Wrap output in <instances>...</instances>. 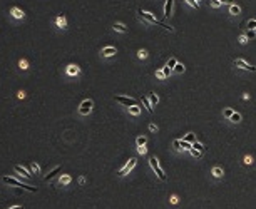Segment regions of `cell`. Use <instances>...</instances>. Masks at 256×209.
Here are the masks:
<instances>
[{"mask_svg":"<svg viewBox=\"0 0 256 209\" xmlns=\"http://www.w3.org/2000/svg\"><path fill=\"white\" fill-rule=\"evenodd\" d=\"M2 181L5 184H10V186H17V187H22V189H27V191H30V193H37V187H34V186H28V184H24V182H19L17 179H13V178H9V176H3Z\"/></svg>","mask_w":256,"mask_h":209,"instance_id":"obj_1","label":"cell"},{"mask_svg":"<svg viewBox=\"0 0 256 209\" xmlns=\"http://www.w3.org/2000/svg\"><path fill=\"white\" fill-rule=\"evenodd\" d=\"M149 164H151L152 169H154V172L158 174L159 179H161V181H166V174H164V171L159 167V161H158V159H156V157H151V159H149Z\"/></svg>","mask_w":256,"mask_h":209,"instance_id":"obj_2","label":"cell"},{"mask_svg":"<svg viewBox=\"0 0 256 209\" xmlns=\"http://www.w3.org/2000/svg\"><path fill=\"white\" fill-rule=\"evenodd\" d=\"M137 13H139V17H141V19H144L146 22H149V24H158V25H159V20L156 19V17L152 15V13L146 12V10H142V9L137 10Z\"/></svg>","mask_w":256,"mask_h":209,"instance_id":"obj_3","label":"cell"},{"mask_svg":"<svg viewBox=\"0 0 256 209\" xmlns=\"http://www.w3.org/2000/svg\"><path fill=\"white\" fill-rule=\"evenodd\" d=\"M234 67H239L243 70H250V72H256V67L254 65H250L248 62H244L243 59H236L234 60Z\"/></svg>","mask_w":256,"mask_h":209,"instance_id":"obj_4","label":"cell"},{"mask_svg":"<svg viewBox=\"0 0 256 209\" xmlns=\"http://www.w3.org/2000/svg\"><path fill=\"white\" fill-rule=\"evenodd\" d=\"M116 101L119 102V104L126 105V107H131V105H137V102L134 101V99H131V97H124V95H117Z\"/></svg>","mask_w":256,"mask_h":209,"instance_id":"obj_5","label":"cell"},{"mask_svg":"<svg viewBox=\"0 0 256 209\" xmlns=\"http://www.w3.org/2000/svg\"><path fill=\"white\" fill-rule=\"evenodd\" d=\"M136 162H137V161H136V157L129 159V162H127V164H126V166H124V167L119 171V176H126L127 172H131V171L134 169V166H136Z\"/></svg>","mask_w":256,"mask_h":209,"instance_id":"obj_6","label":"cell"},{"mask_svg":"<svg viewBox=\"0 0 256 209\" xmlns=\"http://www.w3.org/2000/svg\"><path fill=\"white\" fill-rule=\"evenodd\" d=\"M91 111H92V101H84L82 104H80V107H79V112L82 116H87Z\"/></svg>","mask_w":256,"mask_h":209,"instance_id":"obj_7","label":"cell"},{"mask_svg":"<svg viewBox=\"0 0 256 209\" xmlns=\"http://www.w3.org/2000/svg\"><path fill=\"white\" fill-rule=\"evenodd\" d=\"M173 5H174V0H166V5H164V17L173 15Z\"/></svg>","mask_w":256,"mask_h":209,"instance_id":"obj_8","label":"cell"},{"mask_svg":"<svg viewBox=\"0 0 256 209\" xmlns=\"http://www.w3.org/2000/svg\"><path fill=\"white\" fill-rule=\"evenodd\" d=\"M60 171H62V167H60V166H57V167H55V169H52V171H50V172H49V174H47V176H45V178H44V179H45V181H50V179H54V178H55V176H57V174H59V172H60Z\"/></svg>","mask_w":256,"mask_h":209,"instance_id":"obj_9","label":"cell"},{"mask_svg":"<svg viewBox=\"0 0 256 209\" xmlns=\"http://www.w3.org/2000/svg\"><path fill=\"white\" fill-rule=\"evenodd\" d=\"M116 52H117V50H116V47H104L101 54L104 55V57H111V55H114Z\"/></svg>","mask_w":256,"mask_h":209,"instance_id":"obj_10","label":"cell"},{"mask_svg":"<svg viewBox=\"0 0 256 209\" xmlns=\"http://www.w3.org/2000/svg\"><path fill=\"white\" fill-rule=\"evenodd\" d=\"M10 13H12L13 19H24V12L19 9V7H13V9L10 10Z\"/></svg>","mask_w":256,"mask_h":209,"instance_id":"obj_11","label":"cell"},{"mask_svg":"<svg viewBox=\"0 0 256 209\" xmlns=\"http://www.w3.org/2000/svg\"><path fill=\"white\" fill-rule=\"evenodd\" d=\"M79 72H80V69H79L77 65H74V64L67 65V74H69V75H77Z\"/></svg>","mask_w":256,"mask_h":209,"instance_id":"obj_12","label":"cell"},{"mask_svg":"<svg viewBox=\"0 0 256 209\" xmlns=\"http://www.w3.org/2000/svg\"><path fill=\"white\" fill-rule=\"evenodd\" d=\"M13 171H15L17 174H20V176H25V178H30V176H32V174H28V171H27V169H24L22 166H15Z\"/></svg>","mask_w":256,"mask_h":209,"instance_id":"obj_13","label":"cell"},{"mask_svg":"<svg viewBox=\"0 0 256 209\" xmlns=\"http://www.w3.org/2000/svg\"><path fill=\"white\" fill-rule=\"evenodd\" d=\"M55 24H57V27H59V29H65V27H67V20H65V17L59 15V17H57V20H55Z\"/></svg>","mask_w":256,"mask_h":209,"instance_id":"obj_14","label":"cell"},{"mask_svg":"<svg viewBox=\"0 0 256 209\" xmlns=\"http://www.w3.org/2000/svg\"><path fill=\"white\" fill-rule=\"evenodd\" d=\"M114 30L116 32H121V34H127V27L126 25H122V24H114Z\"/></svg>","mask_w":256,"mask_h":209,"instance_id":"obj_15","label":"cell"},{"mask_svg":"<svg viewBox=\"0 0 256 209\" xmlns=\"http://www.w3.org/2000/svg\"><path fill=\"white\" fill-rule=\"evenodd\" d=\"M147 99H149V102H151L152 105H156V104H158V102H159L158 95H156L154 92H149V94H147Z\"/></svg>","mask_w":256,"mask_h":209,"instance_id":"obj_16","label":"cell"},{"mask_svg":"<svg viewBox=\"0 0 256 209\" xmlns=\"http://www.w3.org/2000/svg\"><path fill=\"white\" fill-rule=\"evenodd\" d=\"M229 13H231V15H239V13H241V9L233 3V5H229Z\"/></svg>","mask_w":256,"mask_h":209,"instance_id":"obj_17","label":"cell"},{"mask_svg":"<svg viewBox=\"0 0 256 209\" xmlns=\"http://www.w3.org/2000/svg\"><path fill=\"white\" fill-rule=\"evenodd\" d=\"M179 142H181V149H187V151H191V149H193V144H191V142H187V141H179Z\"/></svg>","mask_w":256,"mask_h":209,"instance_id":"obj_18","label":"cell"},{"mask_svg":"<svg viewBox=\"0 0 256 209\" xmlns=\"http://www.w3.org/2000/svg\"><path fill=\"white\" fill-rule=\"evenodd\" d=\"M229 120L231 122H234V124H238L241 120V114H238V112H233V114H231V117H229Z\"/></svg>","mask_w":256,"mask_h":209,"instance_id":"obj_19","label":"cell"},{"mask_svg":"<svg viewBox=\"0 0 256 209\" xmlns=\"http://www.w3.org/2000/svg\"><path fill=\"white\" fill-rule=\"evenodd\" d=\"M129 112H131L132 116H139L141 107H139V105H131V107H129Z\"/></svg>","mask_w":256,"mask_h":209,"instance_id":"obj_20","label":"cell"},{"mask_svg":"<svg viewBox=\"0 0 256 209\" xmlns=\"http://www.w3.org/2000/svg\"><path fill=\"white\" fill-rule=\"evenodd\" d=\"M146 142H147V137H146V136H139V137L136 139V144H137V146H146Z\"/></svg>","mask_w":256,"mask_h":209,"instance_id":"obj_21","label":"cell"},{"mask_svg":"<svg viewBox=\"0 0 256 209\" xmlns=\"http://www.w3.org/2000/svg\"><path fill=\"white\" fill-rule=\"evenodd\" d=\"M209 5H211L213 9H219V7L223 5V2L221 0H209Z\"/></svg>","mask_w":256,"mask_h":209,"instance_id":"obj_22","label":"cell"},{"mask_svg":"<svg viewBox=\"0 0 256 209\" xmlns=\"http://www.w3.org/2000/svg\"><path fill=\"white\" fill-rule=\"evenodd\" d=\"M142 102H144V105L147 107V111H149V112H152V104L149 102V99H147V97H142Z\"/></svg>","mask_w":256,"mask_h":209,"instance_id":"obj_23","label":"cell"},{"mask_svg":"<svg viewBox=\"0 0 256 209\" xmlns=\"http://www.w3.org/2000/svg\"><path fill=\"white\" fill-rule=\"evenodd\" d=\"M213 174H214V178H221V176H223V169L221 167H214V169H213Z\"/></svg>","mask_w":256,"mask_h":209,"instance_id":"obj_24","label":"cell"},{"mask_svg":"<svg viewBox=\"0 0 256 209\" xmlns=\"http://www.w3.org/2000/svg\"><path fill=\"white\" fill-rule=\"evenodd\" d=\"M246 25H248V29H250V30H254V29H256V20H254V19L248 20V24H246Z\"/></svg>","mask_w":256,"mask_h":209,"instance_id":"obj_25","label":"cell"},{"mask_svg":"<svg viewBox=\"0 0 256 209\" xmlns=\"http://www.w3.org/2000/svg\"><path fill=\"white\" fill-rule=\"evenodd\" d=\"M193 147L196 151H201V152H202V149H204V146H202L201 142H198V141H194V142H193Z\"/></svg>","mask_w":256,"mask_h":209,"instance_id":"obj_26","label":"cell"},{"mask_svg":"<svg viewBox=\"0 0 256 209\" xmlns=\"http://www.w3.org/2000/svg\"><path fill=\"white\" fill-rule=\"evenodd\" d=\"M137 57H139V59H147V50H142V49H141V50L137 52Z\"/></svg>","mask_w":256,"mask_h":209,"instance_id":"obj_27","label":"cell"},{"mask_svg":"<svg viewBox=\"0 0 256 209\" xmlns=\"http://www.w3.org/2000/svg\"><path fill=\"white\" fill-rule=\"evenodd\" d=\"M184 141H187V142H191V144H193L194 141H196V139H194V134H186V137H184Z\"/></svg>","mask_w":256,"mask_h":209,"instance_id":"obj_28","label":"cell"},{"mask_svg":"<svg viewBox=\"0 0 256 209\" xmlns=\"http://www.w3.org/2000/svg\"><path fill=\"white\" fill-rule=\"evenodd\" d=\"M244 35H246L248 38H254V37H256V32H254V30H250V29H248V30H246V34H244Z\"/></svg>","mask_w":256,"mask_h":209,"instance_id":"obj_29","label":"cell"},{"mask_svg":"<svg viewBox=\"0 0 256 209\" xmlns=\"http://www.w3.org/2000/svg\"><path fill=\"white\" fill-rule=\"evenodd\" d=\"M174 70H176L177 74L184 72V65H183V64H176V67H174Z\"/></svg>","mask_w":256,"mask_h":209,"instance_id":"obj_30","label":"cell"},{"mask_svg":"<svg viewBox=\"0 0 256 209\" xmlns=\"http://www.w3.org/2000/svg\"><path fill=\"white\" fill-rule=\"evenodd\" d=\"M19 65H20V69H22V70H27V69H28L27 60H20V62H19Z\"/></svg>","mask_w":256,"mask_h":209,"instance_id":"obj_31","label":"cell"},{"mask_svg":"<svg viewBox=\"0 0 256 209\" xmlns=\"http://www.w3.org/2000/svg\"><path fill=\"white\" fill-rule=\"evenodd\" d=\"M70 182V176H62L60 178V184H69Z\"/></svg>","mask_w":256,"mask_h":209,"instance_id":"obj_32","label":"cell"},{"mask_svg":"<svg viewBox=\"0 0 256 209\" xmlns=\"http://www.w3.org/2000/svg\"><path fill=\"white\" fill-rule=\"evenodd\" d=\"M176 64H177V60H176V59H169L168 67H169V69H174V67H176Z\"/></svg>","mask_w":256,"mask_h":209,"instance_id":"obj_33","label":"cell"},{"mask_svg":"<svg viewBox=\"0 0 256 209\" xmlns=\"http://www.w3.org/2000/svg\"><path fill=\"white\" fill-rule=\"evenodd\" d=\"M187 3H189L191 7H194V9H199V2H196V0H186Z\"/></svg>","mask_w":256,"mask_h":209,"instance_id":"obj_34","label":"cell"},{"mask_svg":"<svg viewBox=\"0 0 256 209\" xmlns=\"http://www.w3.org/2000/svg\"><path fill=\"white\" fill-rule=\"evenodd\" d=\"M30 171H32V172H35V174H37V172L40 171V167H39L37 164H32V166H30Z\"/></svg>","mask_w":256,"mask_h":209,"instance_id":"obj_35","label":"cell"},{"mask_svg":"<svg viewBox=\"0 0 256 209\" xmlns=\"http://www.w3.org/2000/svg\"><path fill=\"white\" fill-rule=\"evenodd\" d=\"M171 70H173V69H169V67L166 65L164 69H162V72H164V75H166V77H169V75H171Z\"/></svg>","mask_w":256,"mask_h":209,"instance_id":"obj_36","label":"cell"},{"mask_svg":"<svg viewBox=\"0 0 256 209\" xmlns=\"http://www.w3.org/2000/svg\"><path fill=\"white\" fill-rule=\"evenodd\" d=\"M189 152L194 156V157H199V156H201V151H196V149H194V147H193V149H191Z\"/></svg>","mask_w":256,"mask_h":209,"instance_id":"obj_37","label":"cell"},{"mask_svg":"<svg viewBox=\"0 0 256 209\" xmlns=\"http://www.w3.org/2000/svg\"><path fill=\"white\" fill-rule=\"evenodd\" d=\"M173 147L179 151V149H181V142H179V141H173Z\"/></svg>","mask_w":256,"mask_h":209,"instance_id":"obj_38","label":"cell"},{"mask_svg":"<svg viewBox=\"0 0 256 209\" xmlns=\"http://www.w3.org/2000/svg\"><path fill=\"white\" fill-rule=\"evenodd\" d=\"M233 112H234V111H233V109H224V116H226V117H228V119H229V117H231V114H233Z\"/></svg>","mask_w":256,"mask_h":209,"instance_id":"obj_39","label":"cell"},{"mask_svg":"<svg viewBox=\"0 0 256 209\" xmlns=\"http://www.w3.org/2000/svg\"><path fill=\"white\" fill-rule=\"evenodd\" d=\"M146 151L147 149H146L144 146H137V152H139V154H146Z\"/></svg>","mask_w":256,"mask_h":209,"instance_id":"obj_40","label":"cell"},{"mask_svg":"<svg viewBox=\"0 0 256 209\" xmlns=\"http://www.w3.org/2000/svg\"><path fill=\"white\" fill-rule=\"evenodd\" d=\"M244 164H253V159H251L250 156H246V157H244Z\"/></svg>","mask_w":256,"mask_h":209,"instance_id":"obj_41","label":"cell"},{"mask_svg":"<svg viewBox=\"0 0 256 209\" xmlns=\"http://www.w3.org/2000/svg\"><path fill=\"white\" fill-rule=\"evenodd\" d=\"M156 75H158L159 79H164V77H166V75H164V72H162V70H158V72H156Z\"/></svg>","mask_w":256,"mask_h":209,"instance_id":"obj_42","label":"cell"},{"mask_svg":"<svg viewBox=\"0 0 256 209\" xmlns=\"http://www.w3.org/2000/svg\"><path fill=\"white\" fill-rule=\"evenodd\" d=\"M239 42H241V44H246V42H248V37H246V35H241V37H239Z\"/></svg>","mask_w":256,"mask_h":209,"instance_id":"obj_43","label":"cell"},{"mask_svg":"<svg viewBox=\"0 0 256 209\" xmlns=\"http://www.w3.org/2000/svg\"><path fill=\"white\" fill-rule=\"evenodd\" d=\"M149 130H152V132H154V130H158V127H156V124H151V126H149Z\"/></svg>","mask_w":256,"mask_h":209,"instance_id":"obj_44","label":"cell"},{"mask_svg":"<svg viewBox=\"0 0 256 209\" xmlns=\"http://www.w3.org/2000/svg\"><path fill=\"white\" fill-rule=\"evenodd\" d=\"M221 2H223V3H228V5H233L234 0H221Z\"/></svg>","mask_w":256,"mask_h":209,"instance_id":"obj_45","label":"cell"},{"mask_svg":"<svg viewBox=\"0 0 256 209\" xmlns=\"http://www.w3.org/2000/svg\"><path fill=\"white\" fill-rule=\"evenodd\" d=\"M171 203H173V204H177V197L173 196V197H171Z\"/></svg>","mask_w":256,"mask_h":209,"instance_id":"obj_46","label":"cell"},{"mask_svg":"<svg viewBox=\"0 0 256 209\" xmlns=\"http://www.w3.org/2000/svg\"><path fill=\"white\" fill-rule=\"evenodd\" d=\"M17 95H19V99H24V97H25V94H24L22 90H20V92H19V94H17Z\"/></svg>","mask_w":256,"mask_h":209,"instance_id":"obj_47","label":"cell"},{"mask_svg":"<svg viewBox=\"0 0 256 209\" xmlns=\"http://www.w3.org/2000/svg\"><path fill=\"white\" fill-rule=\"evenodd\" d=\"M9 209H24V206H13V207H9Z\"/></svg>","mask_w":256,"mask_h":209,"instance_id":"obj_48","label":"cell"},{"mask_svg":"<svg viewBox=\"0 0 256 209\" xmlns=\"http://www.w3.org/2000/svg\"><path fill=\"white\" fill-rule=\"evenodd\" d=\"M196 2H198V0H196Z\"/></svg>","mask_w":256,"mask_h":209,"instance_id":"obj_49","label":"cell"}]
</instances>
